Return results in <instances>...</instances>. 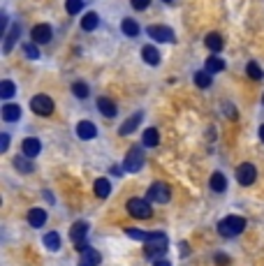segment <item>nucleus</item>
<instances>
[{
    "instance_id": "f257e3e1",
    "label": "nucleus",
    "mask_w": 264,
    "mask_h": 266,
    "mask_svg": "<svg viewBox=\"0 0 264 266\" xmlns=\"http://www.w3.org/2000/svg\"><path fill=\"white\" fill-rule=\"evenodd\" d=\"M244 229H246V220L241 218V215H227L225 220L218 222V234H220V236H227V239L239 236Z\"/></svg>"
},
{
    "instance_id": "f03ea898",
    "label": "nucleus",
    "mask_w": 264,
    "mask_h": 266,
    "mask_svg": "<svg viewBox=\"0 0 264 266\" xmlns=\"http://www.w3.org/2000/svg\"><path fill=\"white\" fill-rule=\"evenodd\" d=\"M167 250V236L160 232H153V236H151V241L146 243V257L149 260H156V257H160V255Z\"/></svg>"
},
{
    "instance_id": "7ed1b4c3",
    "label": "nucleus",
    "mask_w": 264,
    "mask_h": 266,
    "mask_svg": "<svg viewBox=\"0 0 264 266\" xmlns=\"http://www.w3.org/2000/svg\"><path fill=\"white\" fill-rule=\"evenodd\" d=\"M125 208H128L130 215H135L139 220H149L153 215V208H151V204L146 199H130Z\"/></svg>"
},
{
    "instance_id": "20e7f679",
    "label": "nucleus",
    "mask_w": 264,
    "mask_h": 266,
    "mask_svg": "<svg viewBox=\"0 0 264 266\" xmlns=\"http://www.w3.org/2000/svg\"><path fill=\"white\" fill-rule=\"evenodd\" d=\"M30 109L37 116H51L54 113V100L49 95H35L33 100H30Z\"/></svg>"
},
{
    "instance_id": "39448f33",
    "label": "nucleus",
    "mask_w": 264,
    "mask_h": 266,
    "mask_svg": "<svg viewBox=\"0 0 264 266\" xmlns=\"http://www.w3.org/2000/svg\"><path fill=\"white\" fill-rule=\"evenodd\" d=\"M86 234H88V222H84V220H79V222H75L72 225V229H70V239H72V243H75L79 250H86Z\"/></svg>"
},
{
    "instance_id": "423d86ee",
    "label": "nucleus",
    "mask_w": 264,
    "mask_h": 266,
    "mask_svg": "<svg viewBox=\"0 0 264 266\" xmlns=\"http://www.w3.org/2000/svg\"><path fill=\"white\" fill-rule=\"evenodd\" d=\"M144 167V153H142V148H130L128 155H125V162H123V169L130 174H135L139 172Z\"/></svg>"
},
{
    "instance_id": "0eeeda50",
    "label": "nucleus",
    "mask_w": 264,
    "mask_h": 266,
    "mask_svg": "<svg viewBox=\"0 0 264 266\" xmlns=\"http://www.w3.org/2000/svg\"><path fill=\"white\" fill-rule=\"evenodd\" d=\"M258 178V169L251 165V162H244V165L237 167V180L239 185H253Z\"/></svg>"
},
{
    "instance_id": "6e6552de",
    "label": "nucleus",
    "mask_w": 264,
    "mask_h": 266,
    "mask_svg": "<svg viewBox=\"0 0 264 266\" xmlns=\"http://www.w3.org/2000/svg\"><path fill=\"white\" fill-rule=\"evenodd\" d=\"M149 199L151 201H158V204H167L172 199V190L165 183H153L149 190Z\"/></svg>"
},
{
    "instance_id": "1a4fd4ad",
    "label": "nucleus",
    "mask_w": 264,
    "mask_h": 266,
    "mask_svg": "<svg viewBox=\"0 0 264 266\" xmlns=\"http://www.w3.org/2000/svg\"><path fill=\"white\" fill-rule=\"evenodd\" d=\"M33 44H47V42H51V26L49 23H37V26L33 28Z\"/></svg>"
},
{
    "instance_id": "9d476101",
    "label": "nucleus",
    "mask_w": 264,
    "mask_h": 266,
    "mask_svg": "<svg viewBox=\"0 0 264 266\" xmlns=\"http://www.w3.org/2000/svg\"><path fill=\"white\" fill-rule=\"evenodd\" d=\"M149 35L156 42H174V33L170 26H149Z\"/></svg>"
},
{
    "instance_id": "9b49d317",
    "label": "nucleus",
    "mask_w": 264,
    "mask_h": 266,
    "mask_svg": "<svg viewBox=\"0 0 264 266\" xmlns=\"http://www.w3.org/2000/svg\"><path fill=\"white\" fill-rule=\"evenodd\" d=\"M19 35H21L19 23L9 26V30H7V35H5V42H2V53H12L14 44H16V40H19Z\"/></svg>"
},
{
    "instance_id": "f8f14e48",
    "label": "nucleus",
    "mask_w": 264,
    "mask_h": 266,
    "mask_svg": "<svg viewBox=\"0 0 264 266\" xmlns=\"http://www.w3.org/2000/svg\"><path fill=\"white\" fill-rule=\"evenodd\" d=\"M102 257L95 248H86L82 250V257H79V266H100Z\"/></svg>"
},
{
    "instance_id": "ddd939ff",
    "label": "nucleus",
    "mask_w": 264,
    "mask_h": 266,
    "mask_svg": "<svg viewBox=\"0 0 264 266\" xmlns=\"http://www.w3.org/2000/svg\"><path fill=\"white\" fill-rule=\"evenodd\" d=\"M21 148H23V155H26V158H37V155H40V151H42V144H40V139L28 137V139H23Z\"/></svg>"
},
{
    "instance_id": "4468645a",
    "label": "nucleus",
    "mask_w": 264,
    "mask_h": 266,
    "mask_svg": "<svg viewBox=\"0 0 264 266\" xmlns=\"http://www.w3.org/2000/svg\"><path fill=\"white\" fill-rule=\"evenodd\" d=\"M142 118H144V113H142V111H137L135 116H132V118H128V120H125V123H123V125H121V130H118V132H121V137H128L130 132H135V130H137V125L142 123Z\"/></svg>"
},
{
    "instance_id": "2eb2a0df",
    "label": "nucleus",
    "mask_w": 264,
    "mask_h": 266,
    "mask_svg": "<svg viewBox=\"0 0 264 266\" xmlns=\"http://www.w3.org/2000/svg\"><path fill=\"white\" fill-rule=\"evenodd\" d=\"M77 134H79V139H93L95 134H97V127H95L90 120H82V123L77 125Z\"/></svg>"
},
{
    "instance_id": "dca6fc26",
    "label": "nucleus",
    "mask_w": 264,
    "mask_h": 266,
    "mask_svg": "<svg viewBox=\"0 0 264 266\" xmlns=\"http://www.w3.org/2000/svg\"><path fill=\"white\" fill-rule=\"evenodd\" d=\"M97 109H100L102 116H107V118H114L116 111H118L114 100H109V97H97Z\"/></svg>"
},
{
    "instance_id": "f3484780",
    "label": "nucleus",
    "mask_w": 264,
    "mask_h": 266,
    "mask_svg": "<svg viewBox=\"0 0 264 266\" xmlns=\"http://www.w3.org/2000/svg\"><path fill=\"white\" fill-rule=\"evenodd\" d=\"M28 222H30V227H42L44 222H47V213L42 211V208H30L28 211Z\"/></svg>"
},
{
    "instance_id": "a211bd4d",
    "label": "nucleus",
    "mask_w": 264,
    "mask_h": 266,
    "mask_svg": "<svg viewBox=\"0 0 264 266\" xmlns=\"http://www.w3.org/2000/svg\"><path fill=\"white\" fill-rule=\"evenodd\" d=\"M142 58H144V63H149V65H158V63H160V51H158L156 47L146 44V47L142 49Z\"/></svg>"
},
{
    "instance_id": "6ab92c4d",
    "label": "nucleus",
    "mask_w": 264,
    "mask_h": 266,
    "mask_svg": "<svg viewBox=\"0 0 264 266\" xmlns=\"http://www.w3.org/2000/svg\"><path fill=\"white\" fill-rule=\"evenodd\" d=\"M97 26H100V16H97V12H88L82 19V28L86 30V33H93Z\"/></svg>"
},
{
    "instance_id": "aec40b11",
    "label": "nucleus",
    "mask_w": 264,
    "mask_h": 266,
    "mask_svg": "<svg viewBox=\"0 0 264 266\" xmlns=\"http://www.w3.org/2000/svg\"><path fill=\"white\" fill-rule=\"evenodd\" d=\"M21 118V109L19 104H5L2 106V120H7V123H14V120Z\"/></svg>"
},
{
    "instance_id": "412c9836",
    "label": "nucleus",
    "mask_w": 264,
    "mask_h": 266,
    "mask_svg": "<svg viewBox=\"0 0 264 266\" xmlns=\"http://www.w3.org/2000/svg\"><path fill=\"white\" fill-rule=\"evenodd\" d=\"M211 190H213V192H225V190H227V178H225V174L216 172L211 176Z\"/></svg>"
},
{
    "instance_id": "4be33fe9",
    "label": "nucleus",
    "mask_w": 264,
    "mask_h": 266,
    "mask_svg": "<svg viewBox=\"0 0 264 266\" xmlns=\"http://www.w3.org/2000/svg\"><path fill=\"white\" fill-rule=\"evenodd\" d=\"M142 141H144V146H149V148L158 146V144H160V134H158V130H156V127H149V130L144 132Z\"/></svg>"
},
{
    "instance_id": "5701e85b",
    "label": "nucleus",
    "mask_w": 264,
    "mask_h": 266,
    "mask_svg": "<svg viewBox=\"0 0 264 266\" xmlns=\"http://www.w3.org/2000/svg\"><path fill=\"white\" fill-rule=\"evenodd\" d=\"M109 192H111V183H109L107 178H97V180H95V194H97L100 199L109 197Z\"/></svg>"
},
{
    "instance_id": "b1692460",
    "label": "nucleus",
    "mask_w": 264,
    "mask_h": 266,
    "mask_svg": "<svg viewBox=\"0 0 264 266\" xmlns=\"http://www.w3.org/2000/svg\"><path fill=\"white\" fill-rule=\"evenodd\" d=\"M204 42H206V47H209L213 53H218V51H220V49H223V37H220V35H218V33H209V35H206V40H204Z\"/></svg>"
},
{
    "instance_id": "393cba45",
    "label": "nucleus",
    "mask_w": 264,
    "mask_h": 266,
    "mask_svg": "<svg viewBox=\"0 0 264 266\" xmlns=\"http://www.w3.org/2000/svg\"><path fill=\"white\" fill-rule=\"evenodd\" d=\"M121 28H123V33L128 35V37H137V35H139V23H137L135 19H123Z\"/></svg>"
},
{
    "instance_id": "a878e982",
    "label": "nucleus",
    "mask_w": 264,
    "mask_h": 266,
    "mask_svg": "<svg viewBox=\"0 0 264 266\" xmlns=\"http://www.w3.org/2000/svg\"><path fill=\"white\" fill-rule=\"evenodd\" d=\"M225 70V60L216 58V56H211L209 60H206V72L209 74H216V72H223Z\"/></svg>"
},
{
    "instance_id": "bb28decb",
    "label": "nucleus",
    "mask_w": 264,
    "mask_h": 266,
    "mask_svg": "<svg viewBox=\"0 0 264 266\" xmlns=\"http://www.w3.org/2000/svg\"><path fill=\"white\" fill-rule=\"evenodd\" d=\"M125 234H128L130 239H135V241H144V243H149L151 236H153V234L142 232V229H132V227H128V229H125Z\"/></svg>"
},
{
    "instance_id": "cd10ccee",
    "label": "nucleus",
    "mask_w": 264,
    "mask_h": 266,
    "mask_svg": "<svg viewBox=\"0 0 264 266\" xmlns=\"http://www.w3.org/2000/svg\"><path fill=\"white\" fill-rule=\"evenodd\" d=\"M44 246H47L49 250H58V248H61V236L56 232L44 234Z\"/></svg>"
},
{
    "instance_id": "c85d7f7f",
    "label": "nucleus",
    "mask_w": 264,
    "mask_h": 266,
    "mask_svg": "<svg viewBox=\"0 0 264 266\" xmlns=\"http://www.w3.org/2000/svg\"><path fill=\"white\" fill-rule=\"evenodd\" d=\"M14 167H16V169H19L21 174H30V172L35 169L33 162H30V160L26 158V155H23V158H16V160H14Z\"/></svg>"
},
{
    "instance_id": "c756f323",
    "label": "nucleus",
    "mask_w": 264,
    "mask_h": 266,
    "mask_svg": "<svg viewBox=\"0 0 264 266\" xmlns=\"http://www.w3.org/2000/svg\"><path fill=\"white\" fill-rule=\"evenodd\" d=\"M246 72H248V77H251V79H255V81H260V79H262V77H264L262 67H260L258 63H255V60H251V63L246 65Z\"/></svg>"
},
{
    "instance_id": "7c9ffc66",
    "label": "nucleus",
    "mask_w": 264,
    "mask_h": 266,
    "mask_svg": "<svg viewBox=\"0 0 264 266\" xmlns=\"http://www.w3.org/2000/svg\"><path fill=\"white\" fill-rule=\"evenodd\" d=\"M72 93H75L79 100H86L88 95H90V90H88V86L84 81H75V84H72Z\"/></svg>"
},
{
    "instance_id": "2f4dec72",
    "label": "nucleus",
    "mask_w": 264,
    "mask_h": 266,
    "mask_svg": "<svg viewBox=\"0 0 264 266\" xmlns=\"http://www.w3.org/2000/svg\"><path fill=\"white\" fill-rule=\"evenodd\" d=\"M14 93H16V88H14V84L9 79H5L0 84V97H2V100H9Z\"/></svg>"
},
{
    "instance_id": "473e14b6",
    "label": "nucleus",
    "mask_w": 264,
    "mask_h": 266,
    "mask_svg": "<svg viewBox=\"0 0 264 266\" xmlns=\"http://www.w3.org/2000/svg\"><path fill=\"white\" fill-rule=\"evenodd\" d=\"M195 84H197L199 88H209V86H211V74L206 72V70L197 72V74H195Z\"/></svg>"
},
{
    "instance_id": "72a5a7b5",
    "label": "nucleus",
    "mask_w": 264,
    "mask_h": 266,
    "mask_svg": "<svg viewBox=\"0 0 264 266\" xmlns=\"http://www.w3.org/2000/svg\"><path fill=\"white\" fill-rule=\"evenodd\" d=\"M65 9H68V14H79L84 9V0H65Z\"/></svg>"
},
{
    "instance_id": "f704fd0d",
    "label": "nucleus",
    "mask_w": 264,
    "mask_h": 266,
    "mask_svg": "<svg viewBox=\"0 0 264 266\" xmlns=\"http://www.w3.org/2000/svg\"><path fill=\"white\" fill-rule=\"evenodd\" d=\"M23 51H26V56L28 58H40V49H35V44H26V47H23Z\"/></svg>"
},
{
    "instance_id": "c9c22d12",
    "label": "nucleus",
    "mask_w": 264,
    "mask_h": 266,
    "mask_svg": "<svg viewBox=\"0 0 264 266\" xmlns=\"http://www.w3.org/2000/svg\"><path fill=\"white\" fill-rule=\"evenodd\" d=\"M7 148H9V134H0V151L5 153Z\"/></svg>"
},
{
    "instance_id": "e433bc0d",
    "label": "nucleus",
    "mask_w": 264,
    "mask_h": 266,
    "mask_svg": "<svg viewBox=\"0 0 264 266\" xmlns=\"http://www.w3.org/2000/svg\"><path fill=\"white\" fill-rule=\"evenodd\" d=\"M132 7H135V9H146V7H149V0H132Z\"/></svg>"
},
{
    "instance_id": "4c0bfd02",
    "label": "nucleus",
    "mask_w": 264,
    "mask_h": 266,
    "mask_svg": "<svg viewBox=\"0 0 264 266\" xmlns=\"http://www.w3.org/2000/svg\"><path fill=\"white\" fill-rule=\"evenodd\" d=\"M181 255H183V257H185V255H190V248L185 246V243H181Z\"/></svg>"
},
{
    "instance_id": "58836bf2",
    "label": "nucleus",
    "mask_w": 264,
    "mask_h": 266,
    "mask_svg": "<svg viewBox=\"0 0 264 266\" xmlns=\"http://www.w3.org/2000/svg\"><path fill=\"white\" fill-rule=\"evenodd\" d=\"M153 266H172V264H170V262H167V260H158Z\"/></svg>"
},
{
    "instance_id": "ea45409f",
    "label": "nucleus",
    "mask_w": 264,
    "mask_h": 266,
    "mask_svg": "<svg viewBox=\"0 0 264 266\" xmlns=\"http://www.w3.org/2000/svg\"><path fill=\"white\" fill-rule=\"evenodd\" d=\"M260 141H264V123L260 125Z\"/></svg>"
},
{
    "instance_id": "a19ab883",
    "label": "nucleus",
    "mask_w": 264,
    "mask_h": 266,
    "mask_svg": "<svg viewBox=\"0 0 264 266\" xmlns=\"http://www.w3.org/2000/svg\"><path fill=\"white\" fill-rule=\"evenodd\" d=\"M163 2H172V0H163Z\"/></svg>"
},
{
    "instance_id": "79ce46f5",
    "label": "nucleus",
    "mask_w": 264,
    "mask_h": 266,
    "mask_svg": "<svg viewBox=\"0 0 264 266\" xmlns=\"http://www.w3.org/2000/svg\"><path fill=\"white\" fill-rule=\"evenodd\" d=\"M262 104H264V95H262Z\"/></svg>"
}]
</instances>
